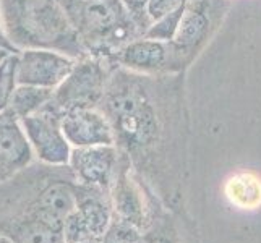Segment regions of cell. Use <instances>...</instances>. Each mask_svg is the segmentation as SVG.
<instances>
[{
    "label": "cell",
    "mask_w": 261,
    "mask_h": 243,
    "mask_svg": "<svg viewBox=\"0 0 261 243\" xmlns=\"http://www.w3.org/2000/svg\"><path fill=\"white\" fill-rule=\"evenodd\" d=\"M8 56H10V52H7L5 49H0V62H2L5 57H8Z\"/></svg>",
    "instance_id": "ffe728a7"
},
{
    "label": "cell",
    "mask_w": 261,
    "mask_h": 243,
    "mask_svg": "<svg viewBox=\"0 0 261 243\" xmlns=\"http://www.w3.org/2000/svg\"><path fill=\"white\" fill-rule=\"evenodd\" d=\"M226 193L232 204L253 209L261 203V180L253 174H239L227 182Z\"/></svg>",
    "instance_id": "4fadbf2b"
},
{
    "label": "cell",
    "mask_w": 261,
    "mask_h": 243,
    "mask_svg": "<svg viewBox=\"0 0 261 243\" xmlns=\"http://www.w3.org/2000/svg\"><path fill=\"white\" fill-rule=\"evenodd\" d=\"M31 146L20 120L10 112H0V167L20 169L31 160Z\"/></svg>",
    "instance_id": "9c48e42d"
},
{
    "label": "cell",
    "mask_w": 261,
    "mask_h": 243,
    "mask_svg": "<svg viewBox=\"0 0 261 243\" xmlns=\"http://www.w3.org/2000/svg\"><path fill=\"white\" fill-rule=\"evenodd\" d=\"M175 52L177 50L172 47V44L166 46L164 41L148 39L143 36V39H133L125 44L122 49L114 53V59L123 68L148 73V71H159L166 68Z\"/></svg>",
    "instance_id": "ba28073f"
},
{
    "label": "cell",
    "mask_w": 261,
    "mask_h": 243,
    "mask_svg": "<svg viewBox=\"0 0 261 243\" xmlns=\"http://www.w3.org/2000/svg\"><path fill=\"white\" fill-rule=\"evenodd\" d=\"M104 62V57L94 56L76 60L67 78L54 89L47 105L59 115L73 109H96L109 79Z\"/></svg>",
    "instance_id": "3957f363"
},
{
    "label": "cell",
    "mask_w": 261,
    "mask_h": 243,
    "mask_svg": "<svg viewBox=\"0 0 261 243\" xmlns=\"http://www.w3.org/2000/svg\"><path fill=\"white\" fill-rule=\"evenodd\" d=\"M60 127L70 146H114L115 134L107 117L96 109H73L60 115Z\"/></svg>",
    "instance_id": "8992f818"
},
{
    "label": "cell",
    "mask_w": 261,
    "mask_h": 243,
    "mask_svg": "<svg viewBox=\"0 0 261 243\" xmlns=\"http://www.w3.org/2000/svg\"><path fill=\"white\" fill-rule=\"evenodd\" d=\"M0 243H13V241H0Z\"/></svg>",
    "instance_id": "44dd1931"
},
{
    "label": "cell",
    "mask_w": 261,
    "mask_h": 243,
    "mask_svg": "<svg viewBox=\"0 0 261 243\" xmlns=\"http://www.w3.org/2000/svg\"><path fill=\"white\" fill-rule=\"evenodd\" d=\"M75 59L46 49H26L18 53L16 83L56 89L75 65Z\"/></svg>",
    "instance_id": "5b68a950"
},
{
    "label": "cell",
    "mask_w": 261,
    "mask_h": 243,
    "mask_svg": "<svg viewBox=\"0 0 261 243\" xmlns=\"http://www.w3.org/2000/svg\"><path fill=\"white\" fill-rule=\"evenodd\" d=\"M54 94V89L50 88H39L31 85H16L10 105V111L18 120L24 119V117L33 115L38 111H41L46 105Z\"/></svg>",
    "instance_id": "7c38bea8"
},
{
    "label": "cell",
    "mask_w": 261,
    "mask_h": 243,
    "mask_svg": "<svg viewBox=\"0 0 261 243\" xmlns=\"http://www.w3.org/2000/svg\"><path fill=\"white\" fill-rule=\"evenodd\" d=\"M30 146L38 157L52 166H64L70 160V143L60 127V115L46 104L41 111L20 120Z\"/></svg>",
    "instance_id": "277c9868"
},
{
    "label": "cell",
    "mask_w": 261,
    "mask_h": 243,
    "mask_svg": "<svg viewBox=\"0 0 261 243\" xmlns=\"http://www.w3.org/2000/svg\"><path fill=\"white\" fill-rule=\"evenodd\" d=\"M59 2L89 56L107 59L143 33L122 0Z\"/></svg>",
    "instance_id": "7a4b0ae2"
},
{
    "label": "cell",
    "mask_w": 261,
    "mask_h": 243,
    "mask_svg": "<svg viewBox=\"0 0 261 243\" xmlns=\"http://www.w3.org/2000/svg\"><path fill=\"white\" fill-rule=\"evenodd\" d=\"M0 49H5L7 52H10V53H20L12 46L10 41L7 39V36L4 33V26H2V18H0Z\"/></svg>",
    "instance_id": "d6986e66"
},
{
    "label": "cell",
    "mask_w": 261,
    "mask_h": 243,
    "mask_svg": "<svg viewBox=\"0 0 261 243\" xmlns=\"http://www.w3.org/2000/svg\"><path fill=\"white\" fill-rule=\"evenodd\" d=\"M120 186H119V208L122 212H125L128 222H135V219L140 218V201L138 196L132 190V186L128 183V180L122 177L120 180Z\"/></svg>",
    "instance_id": "e0dca14e"
},
{
    "label": "cell",
    "mask_w": 261,
    "mask_h": 243,
    "mask_svg": "<svg viewBox=\"0 0 261 243\" xmlns=\"http://www.w3.org/2000/svg\"><path fill=\"white\" fill-rule=\"evenodd\" d=\"M13 243H64L62 230L39 219H26L8 230Z\"/></svg>",
    "instance_id": "5bb4252c"
},
{
    "label": "cell",
    "mask_w": 261,
    "mask_h": 243,
    "mask_svg": "<svg viewBox=\"0 0 261 243\" xmlns=\"http://www.w3.org/2000/svg\"><path fill=\"white\" fill-rule=\"evenodd\" d=\"M188 0H148L145 7V15L149 21H156L167 13H172L178 7H182Z\"/></svg>",
    "instance_id": "ac0fdd59"
},
{
    "label": "cell",
    "mask_w": 261,
    "mask_h": 243,
    "mask_svg": "<svg viewBox=\"0 0 261 243\" xmlns=\"http://www.w3.org/2000/svg\"><path fill=\"white\" fill-rule=\"evenodd\" d=\"M76 211L82 215L86 229L91 232L94 238L102 237L107 226H109V211L106 209V206L97 200H86L85 203L80 204V209Z\"/></svg>",
    "instance_id": "9a60e30c"
},
{
    "label": "cell",
    "mask_w": 261,
    "mask_h": 243,
    "mask_svg": "<svg viewBox=\"0 0 261 243\" xmlns=\"http://www.w3.org/2000/svg\"><path fill=\"white\" fill-rule=\"evenodd\" d=\"M78 200L75 192L65 183H54L41 193L33 208V218L62 230L65 219L75 212Z\"/></svg>",
    "instance_id": "30bf717a"
},
{
    "label": "cell",
    "mask_w": 261,
    "mask_h": 243,
    "mask_svg": "<svg viewBox=\"0 0 261 243\" xmlns=\"http://www.w3.org/2000/svg\"><path fill=\"white\" fill-rule=\"evenodd\" d=\"M7 39L18 50H56L75 60L89 53L59 0H0Z\"/></svg>",
    "instance_id": "6da1fadb"
},
{
    "label": "cell",
    "mask_w": 261,
    "mask_h": 243,
    "mask_svg": "<svg viewBox=\"0 0 261 243\" xmlns=\"http://www.w3.org/2000/svg\"><path fill=\"white\" fill-rule=\"evenodd\" d=\"M16 65L18 53H10L0 62V112L8 109L13 91L16 88Z\"/></svg>",
    "instance_id": "2e32d148"
},
{
    "label": "cell",
    "mask_w": 261,
    "mask_h": 243,
    "mask_svg": "<svg viewBox=\"0 0 261 243\" xmlns=\"http://www.w3.org/2000/svg\"><path fill=\"white\" fill-rule=\"evenodd\" d=\"M70 164L82 182L107 188L117 172V151L114 146L75 148L70 154Z\"/></svg>",
    "instance_id": "52a82bcc"
},
{
    "label": "cell",
    "mask_w": 261,
    "mask_h": 243,
    "mask_svg": "<svg viewBox=\"0 0 261 243\" xmlns=\"http://www.w3.org/2000/svg\"><path fill=\"white\" fill-rule=\"evenodd\" d=\"M158 243H166V241H158Z\"/></svg>",
    "instance_id": "7402d4cb"
},
{
    "label": "cell",
    "mask_w": 261,
    "mask_h": 243,
    "mask_svg": "<svg viewBox=\"0 0 261 243\" xmlns=\"http://www.w3.org/2000/svg\"><path fill=\"white\" fill-rule=\"evenodd\" d=\"M208 24L210 21L204 12L195 7V0H188L177 26V31L172 38V47L178 53L188 52L206 36Z\"/></svg>",
    "instance_id": "8fae6325"
}]
</instances>
